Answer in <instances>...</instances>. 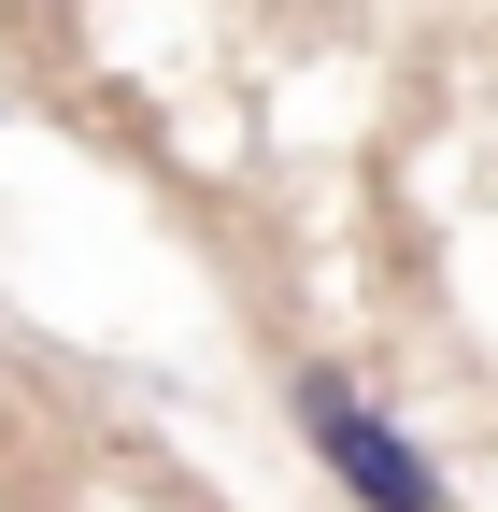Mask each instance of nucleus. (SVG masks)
Masks as SVG:
<instances>
[{
    "mask_svg": "<svg viewBox=\"0 0 498 512\" xmlns=\"http://www.w3.org/2000/svg\"><path fill=\"white\" fill-rule=\"evenodd\" d=\"M43 15H57V0H0V29H15V43H29V29H43Z\"/></svg>",
    "mask_w": 498,
    "mask_h": 512,
    "instance_id": "2",
    "label": "nucleus"
},
{
    "mask_svg": "<svg viewBox=\"0 0 498 512\" xmlns=\"http://www.w3.org/2000/svg\"><path fill=\"white\" fill-rule=\"evenodd\" d=\"M285 427H299V456L342 484V512H456L442 456H427L342 356H285Z\"/></svg>",
    "mask_w": 498,
    "mask_h": 512,
    "instance_id": "1",
    "label": "nucleus"
}]
</instances>
